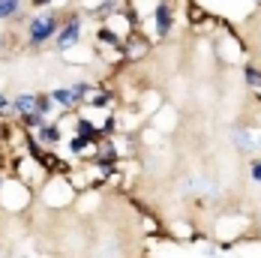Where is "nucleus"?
Returning <instances> with one entry per match:
<instances>
[{"label": "nucleus", "instance_id": "16", "mask_svg": "<svg viewBox=\"0 0 261 258\" xmlns=\"http://www.w3.org/2000/svg\"><path fill=\"white\" fill-rule=\"evenodd\" d=\"M36 111H39L42 117H48V120H51L54 114L60 111V108H57V102L51 99V93H48V90H42V93H39V99H36Z\"/></svg>", "mask_w": 261, "mask_h": 258}, {"label": "nucleus", "instance_id": "12", "mask_svg": "<svg viewBox=\"0 0 261 258\" xmlns=\"http://www.w3.org/2000/svg\"><path fill=\"white\" fill-rule=\"evenodd\" d=\"M165 237H171L174 243H189V240H195L198 237V228L192 225V222H186V219H177V222H168L165 225Z\"/></svg>", "mask_w": 261, "mask_h": 258}, {"label": "nucleus", "instance_id": "19", "mask_svg": "<svg viewBox=\"0 0 261 258\" xmlns=\"http://www.w3.org/2000/svg\"><path fill=\"white\" fill-rule=\"evenodd\" d=\"M9 111H12V96H6V93H3V90H0V114H3V117H6V114H9Z\"/></svg>", "mask_w": 261, "mask_h": 258}, {"label": "nucleus", "instance_id": "18", "mask_svg": "<svg viewBox=\"0 0 261 258\" xmlns=\"http://www.w3.org/2000/svg\"><path fill=\"white\" fill-rule=\"evenodd\" d=\"M249 180L255 186H261V153L249 156Z\"/></svg>", "mask_w": 261, "mask_h": 258}, {"label": "nucleus", "instance_id": "20", "mask_svg": "<svg viewBox=\"0 0 261 258\" xmlns=\"http://www.w3.org/2000/svg\"><path fill=\"white\" fill-rule=\"evenodd\" d=\"M33 9H45V6H54V0H30Z\"/></svg>", "mask_w": 261, "mask_h": 258}, {"label": "nucleus", "instance_id": "6", "mask_svg": "<svg viewBox=\"0 0 261 258\" xmlns=\"http://www.w3.org/2000/svg\"><path fill=\"white\" fill-rule=\"evenodd\" d=\"M213 54L222 63H243L246 60V45L240 42L228 21H219V33H213Z\"/></svg>", "mask_w": 261, "mask_h": 258}, {"label": "nucleus", "instance_id": "9", "mask_svg": "<svg viewBox=\"0 0 261 258\" xmlns=\"http://www.w3.org/2000/svg\"><path fill=\"white\" fill-rule=\"evenodd\" d=\"M33 135H36V141L45 147V150H57L60 144H63V138H66V132H63V126H60V120L57 117H51V120H45L42 126L30 129Z\"/></svg>", "mask_w": 261, "mask_h": 258}, {"label": "nucleus", "instance_id": "11", "mask_svg": "<svg viewBox=\"0 0 261 258\" xmlns=\"http://www.w3.org/2000/svg\"><path fill=\"white\" fill-rule=\"evenodd\" d=\"M228 141H231V147H234L237 153H258L255 129H252V126H243V123L231 126V129H228Z\"/></svg>", "mask_w": 261, "mask_h": 258}, {"label": "nucleus", "instance_id": "3", "mask_svg": "<svg viewBox=\"0 0 261 258\" xmlns=\"http://www.w3.org/2000/svg\"><path fill=\"white\" fill-rule=\"evenodd\" d=\"M36 195H39V201L48 207V210H63V207L75 204L79 189L72 186V180H69L66 171H54V174H48L45 183L36 189Z\"/></svg>", "mask_w": 261, "mask_h": 258}, {"label": "nucleus", "instance_id": "24", "mask_svg": "<svg viewBox=\"0 0 261 258\" xmlns=\"http://www.w3.org/2000/svg\"><path fill=\"white\" fill-rule=\"evenodd\" d=\"M252 3H255V6H261V0H252Z\"/></svg>", "mask_w": 261, "mask_h": 258}, {"label": "nucleus", "instance_id": "15", "mask_svg": "<svg viewBox=\"0 0 261 258\" xmlns=\"http://www.w3.org/2000/svg\"><path fill=\"white\" fill-rule=\"evenodd\" d=\"M240 66H243V69H240V75H243V84H246L249 90H255V87L261 84V66H258V63H252V60H243Z\"/></svg>", "mask_w": 261, "mask_h": 258}, {"label": "nucleus", "instance_id": "14", "mask_svg": "<svg viewBox=\"0 0 261 258\" xmlns=\"http://www.w3.org/2000/svg\"><path fill=\"white\" fill-rule=\"evenodd\" d=\"M24 3L27 0H0V24L15 21V18L24 12Z\"/></svg>", "mask_w": 261, "mask_h": 258}, {"label": "nucleus", "instance_id": "22", "mask_svg": "<svg viewBox=\"0 0 261 258\" xmlns=\"http://www.w3.org/2000/svg\"><path fill=\"white\" fill-rule=\"evenodd\" d=\"M3 180H6V171L0 168V189H3Z\"/></svg>", "mask_w": 261, "mask_h": 258}, {"label": "nucleus", "instance_id": "10", "mask_svg": "<svg viewBox=\"0 0 261 258\" xmlns=\"http://www.w3.org/2000/svg\"><path fill=\"white\" fill-rule=\"evenodd\" d=\"M147 120H150V126L156 129V132H162V135H171V132L177 129V123H180V111H177L174 105L162 102L156 111L147 117Z\"/></svg>", "mask_w": 261, "mask_h": 258}, {"label": "nucleus", "instance_id": "2", "mask_svg": "<svg viewBox=\"0 0 261 258\" xmlns=\"http://www.w3.org/2000/svg\"><path fill=\"white\" fill-rule=\"evenodd\" d=\"M252 228H255V222H252V216L249 213H237V210H225V213H219L216 219H213V240L222 246V255H225V249L228 246H234V243H240L243 237H249L252 234Z\"/></svg>", "mask_w": 261, "mask_h": 258}, {"label": "nucleus", "instance_id": "13", "mask_svg": "<svg viewBox=\"0 0 261 258\" xmlns=\"http://www.w3.org/2000/svg\"><path fill=\"white\" fill-rule=\"evenodd\" d=\"M36 99H39L36 90H21V93H15V96H12V114L18 117V114L33 111V108H36Z\"/></svg>", "mask_w": 261, "mask_h": 258}, {"label": "nucleus", "instance_id": "7", "mask_svg": "<svg viewBox=\"0 0 261 258\" xmlns=\"http://www.w3.org/2000/svg\"><path fill=\"white\" fill-rule=\"evenodd\" d=\"M12 174H15V177H21L27 186L39 189V186L45 183V177H48V168L42 165V159H36L33 153L18 150V153H12Z\"/></svg>", "mask_w": 261, "mask_h": 258}, {"label": "nucleus", "instance_id": "1", "mask_svg": "<svg viewBox=\"0 0 261 258\" xmlns=\"http://www.w3.org/2000/svg\"><path fill=\"white\" fill-rule=\"evenodd\" d=\"M63 15L66 9L60 6H45V9H36L33 15H24V45L30 51H42L45 45H51L57 30L63 24Z\"/></svg>", "mask_w": 261, "mask_h": 258}, {"label": "nucleus", "instance_id": "8", "mask_svg": "<svg viewBox=\"0 0 261 258\" xmlns=\"http://www.w3.org/2000/svg\"><path fill=\"white\" fill-rule=\"evenodd\" d=\"M153 45H156V42H153L150 36H144L141 30H135L132 36H126V42H123L126 63H132V66H135V63H144V60L153 54Z\"/></svg>", "mask_w": 261, "mask_h": 258}, {"label": "nucleus", "instance_id": "17", "mask_svg": "<svg viewBox=\"0 0 261 258\" xmlns=\"http://www.w3.org/2000/svg\"><path fill=\"white\" fill-rule=\"evenodd\" d=\"M45 120H48V117H42L36 108H33V111H27V114H18V126H21V129H36V126H42Z\"/></svg>", "mask_w": 261, "mask_h": 258}, {"label": "nucleus", "instance_id": "21", "mask_svg": "<svg viewBox=\"0 0 261 258\" xmlns=\"http://www.w3.org/2000/svg\"><path fill=\"white\" fill-rule=\"evenodd\" d=\"M252 93H255V99H258V102H261V84H258V87H255V90H252Z\"/></svg>", "mask_w": 261, "mask_h": 258}, {"label": "nucleus", "instance_id": "4", "mask_svg": "<svg viewBox=\"0 0 261 258\" xmlns=\"http://www.w3.org/2000/svg\"><path fill=\"white\" fill-rule=\"evenodd\" d=\"M33 198H36L33 186H27L15 174H6L3 189H0V210H6V213H24L27 207L33 204Z\"/></svg>", "mask_w": 261, "mask_h": 258}, {"label": "nucleus", "instance_id": "23", "mask_svg": "<svg viewBox=\"0 0 261 258\" xmlns=\"http://www.w3.org/2000/svg\"><path fill=\"white\" fill-rule=\"evenodd\" d=\"M3 45H6V36H3V33H0V48H3Z\"/></svg>", "mask_w": 261, "mask_h": 258}, {"label": "nucleus", "instance_id": "5", "mask_svg": "<svg viewBox=\"0 0 261 258\" xmlns=\"http://www.w3.org/2000/svg\"><path fill=\"white\" fill-rule=\"evenodd\" d=\"M81 42H84V9L72 6V9H66V15H63V24H60L57 36H54L51 48L57 54H66L69 48H75Z\"/></svg>", "mask_w": 261, "mask_h": 258}]
</instances>
